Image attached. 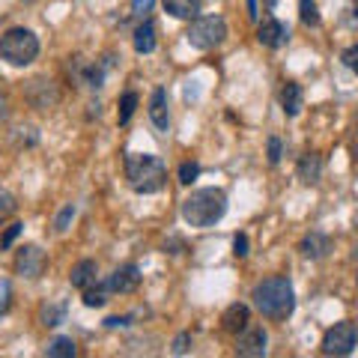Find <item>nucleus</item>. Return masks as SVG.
Returning a JSON list of instances; mask_svg holds the SVG:
<instances>
[{"label": "nucleus", "mask_w": 358, "mask_h": 358, "mask_svg": "<svg viewBox=\"0 0 358 358\" xmlns=\"http://www.w3.org/2000/svg\"><path fill=\"white\" fill-rule=\"evenodd\" d=\"M105 284L110 293H134V289L141 287V268L134 263H126V266L114 268V275H110Z\"/></svg>", "instance_id": "nucleus-10"}, {"label": "nucleus", "mask_w": 358, "mask_h": 358, "mask_svg": "<svg viewBox=\"0 0 358 358\" xmlns=\"http://www.w3.org/2000/svg\"><path fill=\"white\" fill-rule=\"evenodd\" d=\"M134 108H138V93L129 90V93H122V99H120V126H126V122L131 120Z\"/></svg>", "instance_id": "nucleus-23"}, {"label": "nucleus", "mask_w": 358, "mask_h": 358, "mask_svg": "<svg viewBox=\"0 0 358 358\" xmlns=\"http://www.w3.org/2000/svg\"><path fill=\"white\" fill-rule=\"evenodd\" d=\"M75 203H66L63 209H60V215H57V221H54V230H57V233H66V230H69V221L75 218Z\"/></svg>", "instance_id": "nucleus-25"}, {"label": "nucleus", "mask_w": 358, "mask_h": 358, "mask_svg": "<svg viewBox=\"0 0 358 358\" xmlns=\"http://www.w3.org/2000/svg\"><path fill=\"white\" fill-rule=\"evenodd\" d=\"M185 39L197 51H212V48H218V45L227 39V21H224L221 15H200V18L192 21Z\"/></svg>", "instance_id": "nucleus-5"}, {"label": "nucleus", "mask_w": 358, "mask_h": 358, "mask_svg": "<svg viewBox=\"0 0 358 358\" xmlns=\"http://www.w3.org/2000/svg\"><path fill=\"white\" fill-rule=\"evenodd\" d=\"M150 120H152V126L159 129V131H167L171 129V114H167V90H152V96H150Z\"/></svg>", "instance_id": "nucleus-12"}, {"label": "nucleus", "mask_w": 358, "mask_h": 358, "mask_svg": "<svg viewBox=\"0 0 358 358\" xmlns=\"http://www.w3.org/2000/svg\"><path fill=\"white\" fill-rule=\"evenodd\" d=\"M287 39H289V27L284 21L268 15L257 24V42H260L263 48H281V45H287Z\"/></svg>", "instance_id": "nucleus-9"}, {"label": "nucleus", "mask_w": 358, "mask_h": 358, "mask_svg": "<svg viewBox=\"0 0 358 358\" xmlns=\"http://www.w3.org/2000/svg\"><path fill=\"white\" fill-rule=\"evenodd\" d=\"M248 9H251V18H257V3L254 0H248Z\"/></svg>", "instance_id": "nucleus-35"}, {"label": "nucleus", "mask_w": 358, "mask_h": 358, "mask_svg": "<svg viewBox=\"0 0 358 358\" xmlns=\"http://www.w3.org/2000/svg\"><path fill=\"white\" fill-rule=\"evenodd\" d=\"M188 343H192V334L182 331V334H179V338L173 341V352H176V355H185V352H188Z\"/></svg>", "instance_id": "nucleus-33"}, {"label": "nucleus", "mask_w": 358, "mask_h": 358, "mask_svg": "<svg viewBox=\"0 0 358 358\" xmlns=\"http://www.w3.org/2000/svg\"><path fill=\"white\" fill-rule=\"evenodd\" d=\"M358 346V326L350 320L334 322V326L322 334V352L326 355H350Z\"/></svg>", "instance_id": "nucleus-6"}, {"label": "nucleus", "mask_w": 358, "mask_h": 358, "mask_svg": "<svg viewBox=\"0 0 358 358\" xmlns=\"http://www.w3.org/2000/svg\"><path fill=\"white\" fill-rule=\"evenodd\" d=\"M13 209H15V197L9 194L6 188H0V218H6Z\"/></svg>", "instance_id": "nucleus-28"}, {"label": "nucleus", "mask_w": 358, "mask_h": 358, "mask_svg": "<svg viewBox=\"0 0 358 358\" xmlns=\"http://www.w3.org/2000/svg\"><path fill=\"white\" fill-rule=\"evenodd\" d=\"M152 6H155V0H131V13L143 18L147 13H152Z\"/></svg>", "instance_id": "nucleus-31"}, {"label": "nucleus", "mask_w": 358, "mask_h": 358, "mask_svg": "<svg viewBox=\"0 0 358 358\" xmlns=\"http://www.w3.org/2000/svg\"><path fill=\"white\" fill-rule=\"evenodd\" d=\"M341 63L346 66L350 72H355L358 75V45H350L343 54H341Z\"/></svg>", "instance_id": "nucleus-26"}, {"label": "nucleus", "mask_w": 358, "mask_h": 358, "mask_svg": "<svg viewBox=\"0 0 358 358\" xmlns=\"http://www.w3.org/2000/svg\"><path fill=\"white\" fill-rule=\"evenodd\" d=\"M281 138H268V164H278V162H281Z\"/></svg>", "instance_id": "nucleus-29"}, {"label": "nucleus", "mask_w": 358, "mask_h": 358, "mask_svg": "<svg viewBox=\"0 0 358 358\" xmlns=\"http://www.w3.org/2000/svg\"><path fill=\"white\" fill-rule=\"evenodd\" d=\"M78 350H75V341L72 338H54L48 343V358H75Z\"/></svg>", "instance_id": "nucleus-20"}, {"label": "nucleus", "mask_w": 358, "mask_h": 358, "mask_svg": "<svg viewBox=\"0 0 358 358\" xmlns=\"http://www.w3.org/2000/svg\"><path fill=\"white\" fill-rule=\"evenodd\" d=\"M197 176H200V164L197 162H182L179 164V182L182 185H192Z\"/></svg>", "instance_id": "nucleus-24"}, {"label": "nucleus", "mask_w": 358, "mask_h": 358, "mask_svg": "<svg viewBox=\"0 0 358 358\" xmlns=\"http://www.w3.org/2000/svg\"><path fill=\"white\" fill-rule=\"evenodd\" d=\"M108 296H110L108 284H99V287H87V289H84V305H87V308H102L105 301H108Z\"/></svg>", "instance_id": "nucleus-21"}, {"label": "nucleus", "mask_w": 358, "mask_h": 358, "mask_svg": "<svg viewBox=\"0 0 358 358\" xmlns=\"http://www.w3.org/2000/svg\"><path fill=\"white\" fill-rule=\"evenodd\" d=\"M96 275H99L96 260H81V263H75V266H72L69 284H72L75 289H87V287H93V284H96Z\"/></svg>", "instance_id": "nucleus-13"}, {"label": "nucleus", "mask_w": 358, "mask_h": 358, "mask_svg": "<svg viewBox=\"0 0 358 358\" xmlns=\"http://www.w3.org/2000/svg\"><path fill=\"white\" fill-rule=\"evenodd\" d=\"M39 57V39L33 30L13 27L0 36V60H6L9 66H30Z\"/></svg>", "instance_id": "nucleus-4"}, {"label": "nucleus", "mask_w": 358, "mask_h": 358, "mask_svg": "<svg viewBox=\"0 0 358 358\" xmlns=\"http://www.w3.org/2000/svg\"><path fill=\"white\" fill-rule=\"evenodd\" d=\"M21 230H24V224H9V230L3 233V239H0V248H9V245L21 236Z\"/></svg>", "instance_id": "nucleus-27"}, {"label": "nucleus", "mask_w": 358, "mask_h": 358, "mask_svg": "<svg viewBox=\"0 0 358 358\" xmlns=\"http://www.w3.org/2000/svg\"><path fill=\"white\" fill-rule=\"evenodd\" d=\"M296 173H299V179H301L305 185L320 182V176H322V159H320L317 152H305V155L299 159Z\"/></svg>", "instance_id": "nucleus-14"}, {"label": "nucleus", "mask_w": 358, "mask_h": 358, "mask_svg": "<svg viewBox=\"0 0 358 358\" xmlns=\"http://www.w3.org/2000/svg\"><path fill=\"white\" fill-rule=\"evenodd\" d=\"M299 18H301V24H308V27H317V24H320L317 0H299Z\"/></svg>", "instance_id": "nucleus-22"}, {"label": "nucleus", "mask_w": 358, "mask_h": 358, "mask_svg": "<svg viewBox=\"0 0 358 358\" xmlns=\"http://www.w3.org/2000/svg\"><path fill=\"white\" fill-rule=\"evenodd\" d=\"M233 254L248 257V236H245V233H236V236H233Z\"/></svg>", "instance_id": "nucleus-32"}, {"label": "nucleus", "mask_w": 358, "mask_h": 358, "mask_svg": "<svg viewBox=\"0 0 358 358\" xmlns=\"http://www.w3.org/2000/svg\"><path fill=\"white\" fill-rule=\"evenodd\" d=\"M275 3H278V0H266V6H268V9H272Z\"/></svg>", "instance_id": "nucleus-36"}, {"label": "nucleus", "mask_w": 358, "mask_h": 358, "mask_svg": "<svg viewBox=\"0 0 358 358\" xmlns=\"http://www.w3.org/2000/svg\"><path fill=\"white\" fill-rule=\"evenodd\" d=\"M355 257H358V245H355Z\"/></svg>", "instance_id": "nucleus-37"}, {"label": "nucleus", "mask_w": 358, "mask_h": 358, "mask_svg": "<svg viewBox=\"0 0 358 358\" xmlns=\"http://www.w3.org/2000/svg\"><path fill=\"white\" fill-rule=\"evenodd\" d=\"M45 266H48V257H45V251L39 248V245H24V248L18 251V257H15L18 275H21V278H30V281L42 278Z\"/></svg>", "instance_id": "nucleus-8"}, {"label": "nucleus", "mask_w": 358, "mask_h": 358, "mask_svg": "<svg viewBox=\"0 0 358 358\" xmlns=\"http://www.w3.org/2000/svg\"><path fill=\"white\" fill-rule=\"evenodd\" d=\"M126 179L131 192L138 194H155L167 185V164L159 155L150 152H129L126 155Z\"/></svg>", "instance_id": "nucleus-2"}, {"label": "nucleus", "mask_w": 358, "mask_h": 358, "mask_svg": "<svg viewBox=\"0 0 358 358\" xmlns=\"http://www.w3.org/2000/svg\"><path fill=\"white\" fill-rule=\"evenodd\" d=\"M9 296H13V284L9 281H0V317L9 310Z\"/></svg>", "instance_id": "nucleus-30"}, {"label": "nucleus", "mask_w": 358, "mask_h": 358, "mask_svg": "<svg viewBox=\"0 0 358 358\" xmlns=\"http://www.w3.org/2000/svg\"><path fill=\"white\" fill-rule=\"evenodd\" d=\"M131 320L134 317H108L105 320V329H126V326H131Z\"/></svg>", "instance_id": "nucleus-34"}, {"label": "nucleus", "mask_w": 358, "mask_h": 358, "mask_svg": "<svg viewBox=\"0 0 358 358\" xmlns=\"http://www.w3.org/2000/svg\"><path fill=\"white\" fill-rule=\"evenodd\" d=\"M268 350V334L263 326H245L242 331H236V355L242 358H263Z\"/></svg>", "instance_id": "nucleus-7"}, {"label": "nucleus", "mask_w": 358, "mask_h": 358, "mask_svg": "<svg viewBox=\"0 0 358 358\" xmlns=\"http://www.w3.org/2000/svg\"><path fill=\"white\" fill-rule=\"evenodd\" d=\"M299 251H301V257H308V260H322V257L331 251V239L326 236V233L313 230L299 242Z\"/></svg>", "instance_id": "nucleus-11"}, {"label": "nucleus", "mask_w": 358, "mask_h": 358, "mask_svg": "<svg viewBox=\"0 0 358 358\" xmlns=\"http://www.w3.org/2000/svg\"><path fill=\"white\" fill-rule=\"evenodd\" d=\"M200 3H203V0H164V9L173 18H197Z\"/></svg>", "instance_id": "nucleus-18"}, {"label": "nucleus", "mask_w": 358, "mask_h": 358, "mask_svg": "<svg viewBox=\"0 0 358 358\" xmlns=\"http://www.w3.org/2000/svg\"><path fill=\"white\" fill-rule=\"evenodd\" d=\"M66 301H57V305H42V310H39V322L42 326H48V329H54V326H60V322L66 320Z\"/></svg>", "instance_id": "nucleus-19"}, {"label": "nucleus", "mask_w": 358, "mask_h": 358, "mask_svg": "<svg viewBox=\"0 0 358 358\" xmlns=\"http://www.w3.org/2000/svg\"><path fill=\"white\" fill-rule=\"evenodd\" d=\"M301 102H305V93H301V87L296 81H287L284 90H281V108H284V114L287 117H299Z\"/></svg>", "instance_id": "nucleus-16"}, {"label": "nucleus", "mask_w": 358, "mask_h": 358, "mask_svg": "<svg viewBox=\"0 0 358 358\" xmlns=\"http://www.w3.org/2000/svg\"><path fill=\"white\" fill-rule=\"evenodd\" d=\"M224 212H227V194L221 188H197L182 200V218L197 230L218 224Z\"/></svg>", "instance_id": "nucleus-3"}, {"label": "nucleus", "mask_w": 358, "mask_h": 358, "mask_svg": "<svg viewBox=\"0 0 358 358\" xmlns=\"http://www.w3.org/2000/svg\"><path fill=\"white\" fill-rule=\"evenodd\" d=\"M134 51L138 54H152L155 51V24L152 21H141L134 27Z\"/></svg>", "instance_id": "nucleus-17"}, {"label": "nucleus", "mask_w": 358, "mask_h": 358, "mask_svg": "<svg viewBox=\"0 0 358 358\" xmlns=\"http://www.w3.org/2000/svg\"><path fill=\"white\" fill-rule=\"evenodd\" d=\"M254 308L263 313L266 320H275V322H284L289 313L296 310V293H293V284L289 278L284 275H275V278H266L254 287Z\"/></svg>", "instance_id": "nucleus-1"}, {"label": "nucleus", "mask_w": 358, "mask_h": 358, "mask_svg": "<svg viewBox=\"0 0 358 358\" xmlns=\"http://www.w3.org/2000/svg\"><path fill=\"white\" fill-rule=\"evenodd\" d=\"M248 322H251V308L248 305H239V301H236V305H230L227 310H224V317H221V326L227 329V331H233V334L242 331Z\"/></svg>", "instance_id": "nucleus-15"}, {"label": "nucleus", "mask_w": 358, "mask_h": 358, "mask_svg": "<svg viewBox=\"0 0 358 358\" xmlns=\"http://www.w3.org/2000/svg\"><path fill=\"white\" fill-rule=\"evenodd\" d=\"M355 281H358V278H355Z\"/></svg>", "instance_id": "nucleus-38"}]
</instances>
